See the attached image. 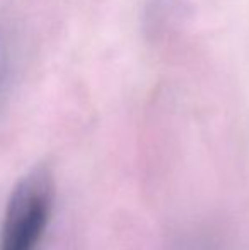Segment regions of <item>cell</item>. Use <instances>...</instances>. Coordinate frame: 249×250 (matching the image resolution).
Returning <instances> with one entry per match:
<instances>
[{
	"mask_svg": "<svg viewBox=\"0 0 249 250\" xmlns=\"http://www.w3.org/2000/svg\"><path fill=\"white\" fill-rule=\"evenodd\" d=\"M9 43H7L5 34L0 31V92H2L3 85H5L7 73H9Z\"/></svg>",
	"mask_w": 249,
	"mask_h": 250,
	"instance_id": "2",
	"label": "cell"
},
{
	"mask_svg": "<svg viewBox=\"0 0 249 250\" xmlns=\"http://www.w3.org/2000/svg\"><path fill=\"white\" fill-rule=\"evenodd\" d=\"M55 203L50 170L38 167L26 174L7 203L0 227V250H38Z\"/></svg>",
	"mask_w": 249,
	"mask_h": 250,
	"instance_id": "1",
	"label": "cell"
}]
</instances>
